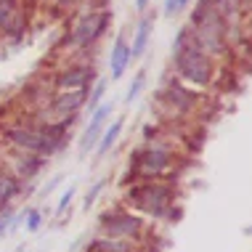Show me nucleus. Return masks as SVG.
Listing matches in <instances>:
<instances>
[{
	"label": "nucleus",
	"instance_id": "obj_1",
	"mask_svg": "<svg viewBox=\"0 0 252 252\" xmlns=\"http://www.w3.org/2000/svg\"><path fill=\"white\" fill-rule=\"evenodd\" d=\"M125 204L144 220H175L181 218L178 189L170 181H133L125 191Z\"/></svg>",
	"mask_w": 252,
	"mask_h": 252
},
{
	"label": "nucleus",
	"instance_id": "obj_2",
	"mask_svg": "<svg viewBox=\"0 0 252 252\" xmlns=\"http://www.w3.org/2000/svg\"><path fill=\"white\" fill-rule=\"evenodd\" d=\"M112 24V11H91V13H77L69 30L61 35L56 43V51H61L69 59H91L96 56V45L104 40Z\"/></svg>",
	"mask_w": 252,
	"mask_h": 252
},
{
	"label": "nucleus",
	"instance_id": "obj_3",
	"mask_svg": "<svg viewBox=\"0 0 252 252\" xmlns=\"http://www.w3.org/2000/svg\"><path fill=\"white\" fill-rule=\"evenodd\" d=\"M181 165L178 149L167 141H149L130 152L127 181H170Z\"/></svg>",
	"mask_w": 252,
	"mask_h": 252
},
{
	"label": "nucleus",
	"instance_id": "obj_4",
	"mask_svg": "<svg viewBox=\"0 0 252 252\" xmlns=\"http://www.w3.org/2000/svg\"><path fill=\"white\" fill-rule=\"evenodd\" d=\"M170 72H173V77L178 83L207 93L218 80V61L204 56L191 37V43L181 45V48H175L170 53Z\"/></svg>",
	"mask_w": 252,
	"mask_h": 252
},
{
	"label": "nucleus",
	"instance_id": "obj_5",
	"mask_svg": "<svg viewBox=\"0 0 252 252\" xmlns=\"http://www.w3.org/2000/svg\"><path fill=\"white\" fill-rule=\"evenodd\" d=\"M3 138H5V144H8V149L27 152V154H37V157H45V159H51V157H56L66 149L64 141L48 138L37 122L35 125H11V127H5Z\"/></svg>",
	"mask_w": 252,
	"mask_h": 252
},
{
	"label": "nucleus",
	"instance_id": "obj_6",
	"mask_svg": "<svg viewBox=\"0 0 252 252\" xmlns=\"http://www.w3.org/2000/svg\"><path fill=\"white\" fill-rule=\"evenodd\" d=\"M146 228H149V220H144L141 215H135L127 207H109L104 213H98L96 218V234L114 236V239L144 242Z\"/></svg>",
	"mask_w": 252,
	"mask_h": 252
},
{
	"label": "nucleus",
	"instance_id": "obj_7",
	"mask_svg": "<svg viewBox=\"0 0 252 252\" xmlns=\"http://www.w3.org/2000/svg\"><path fill=\"white\" fill-rule=\"evenodd\" d=\"M204 93L202 91H194V88L178 83V80H165V85L154 93V106H162L167 109L173 117H186V114L196 112L202 104H204Z\"/></svg>",
	"mask_w": 252,
	"mask_h": 252
},
{
	"label": "nucleus",
	"instance_id": "obj_8",
	"mask_svg": "<svg viewBox=\"0 0 252 252\" xmlns=\"http://www.w3.org/2000/svg\"><path fill=\"white\" fill-rule=\"evenodd\" d=\"M96 80H98L96 61H69L64 69H59L56 74H53L48 88L53 93H59V91H83V88H91Z\"/></svg>",
	"mask_w": 252,
	"mask_h": 252
},
{
	"label": "nucleus",
	"instance_id": "obj_9",
	"mask_svg": "<svg viewBox=\"0 0 252 252\" xmlns=\"http://www.w3.org/2000/svg\"><path fill=\"white\" fill-rule=\"evenodd\" d=\"M0 165H3L8 173H13L22 183H35V178L45 170L48 159L37 154H27V152H16V149L3 146L0 152Z\"/></svg>",
	"mask_w": 252,
	"mask_h": 252
},
{
	"label": "nucleus",
	"instance_id": "obj_10",
	"mask_svg": "<svg viewBox=\"0 0 252 252\" xmlns=\"http://www.w3.org/2000/svg\"><path fill=\"white\" fill-rule=\"evenodd\" d=\"M112 112H114L112 101H104L101 106H96L91 112V120H88V125L83 127L80 141H77V154L80 157H88L93 149H96L101 133H104V127H106V122H109V117H112Z\"/></svg>",
	"mask_w": 252,
	"mask_h": 252
},
{
	"label": "nucleus",
	"instance_id": "obj_11",
	"mask_svg": "<svg viewBox=\"0 0 252 252\" xmlns=\"http://www.w3.org/2000/svg\"><path fill=\"white\" fill-rule=\"evenodd\" d=\"M154 24H157V11H152V8L135 19L133 35H130V59L133 61L146 56L149 43H152V35H154Z\"/></svg>",
	"mask_w": 252,
	"mask_h": 252
},
{
	"label": "nucleus",
	"instance_id": "obj_12",
	"mask_svg": "<svg viewBox=\"0 0 252 252\" xmlns=\"http://www.w3.org/2000/svg\"><path fill=\"white\" fill-rule=\"evenodd\" d=\"M130 37L125 35V32H120L117 37H114V45H112V53H109V80H122L127 72V66H130Z\"/></svg>",
	"mask_w": 252,
	"mask_h": 252
},
{
	"label": "nucleus",
	"instance_id": "obj_13",
	"mask_svg": "<svg viewBox=\"0 0 252 252\" xmlns=\"http://www.w3.org/2000/svg\"><path fill=\"white\" fill-rule=\"evenodd\" d=\"M83 252H144V242L133 239H114V236H101L96 234L85 244Z\"/></svg>",
	"mask_w": 252,
	"mask_h": 252
},
{
	"label": "nucleus",
	"instance_id": "obj_14",
	"mask_svg": "<svg viewBox=\"0 0 252 252\" xmlns=\"http://www.w3.org/2000/svg\"><path fill=\"white\" fill-rule=\"evenodd\" d=\"M122 130H125V117H114L112 122H106V127H104V133H101V138H98V144L96 149H93V159H104L106 154H112V149L117 146V141H120V135Z\"/></svg>",
	"mask_w": 252,
	"mask_h": 252
},
{
	"label": "nucleus",
	"instance_id": "obj_15",
	"mask_svg": "<svg viewBox=\"0 0 252 252\" xmlns=\"http://www.w3.org/2000/svg\"><path fill=\"white\" fill-rule=\"evenodd\" d=\"M27 194V183H22L13 173H8L3 165H0V210L8 207L19 199V196Z\"/></svg>",
	"mask_w": 252,
	"mask_h": 252
},
{
	"label": "nucleus",
	"instance_id": "obj_16",
	"mask_svg": "<svg viewBox=\"0 0 252 252\" xmlns=\"http://www.w3.org/2000/svg\"><path fill=\"white\" fill-rule=\"evenodd\" d=\"M106 91H109V77H101V74H98V80L91 85V91H88V104H85V109H88V112H93L96 106H101V104H104V98H106Z\"/></svg>",
	"mask_w": 252,
	"mask_h": 252
},
{
	"label": "nucleus",
	"instance_id": "obj_17",
	"mask_svg": "<svg viewBox=\"0 0 252 252\" xmlns=\"http://www.w3.org/2000/svg\"><path fill=\"white\" fill-rule=\"evenodd\" d=\"M144 88H146V69H138L135 77L130 80V85H127V91H125V106H133L135 98L144 93Z\"/></svg>",
	"mask_w": 252,
	"mask_h": 252
},
{
	"label": "nucleus",
	"instance_id": "obj_18",
	"mask_svg": "<svg viewBox=\"0 0 252 252\" xmlns=\"http://www.w3.org/2000/svg\"><path fill=\"white\" fill-rule=\"evenodd\" d=\"M43 210L40 207H27L24 210V218H22V223H24V231L27 234H37L40 226H43Z\"/></svg>",
	"mask_w": 252,
	"mask_h": 252
},
{
	"label": "nucleus",
	"instance_id": "obj_19",
	"mask_svg": "<svg viewBox=\"0 0 252 252\" xmlns=\"http://www.w3.org/2000/svg\"><path fill=\"white\" fill-rule=\"evenodd\" d=\"M19 11H22V0H0V32Z\"/></svg>",
	"mask_w": 252,
	"mask_h": 252
},
{
	"label": "nucleus",
	"instance_id": "obj_20",
	"mask_svg": "<svg viewBox=\"0 0 252 252\" xmlns=\"http://www.w3.org/2000/svg\"><path fill=\"white\" fill-rule=\"evenodd\" d=\"M104 186H106V178H98V181L85 191V196H83V213H91V207L96 204V199L101 196V191H104Z\"/></svg>",
	"mask_w": 252,
	"mask_h": 252
},
{
	"label": "nucleus",
	"instance_id": "obj_21",
	"mask_svg": "<svg viewBox=\"0 0 252 252\" xmlns=\"http://www.w3.org/2000/svg\"><path fill=\"white\" fill-rule=\"evenodd\" d=\"M16 218V210H13V204L0 210V239H5L8 236V228H11V220Z\"/></svg>",
	"mask_w": 252,
	"mask_h": 252
},
{
	"label": "nucleus",
	"instance_id": "obj_22",
	"mask_svg": "<svg viewBox=\"0 0 252 252\" xmlns=\"http://www.w3.org/2000/svg\"><path fill=\"white\" fill-rule=\"evenodd\" d=\"M74 194H77V186H66L64 189V194L59 196V204H56V215H64L66 210H69V204H72V199H74Z\"/></svg>",
	"mask_w": 252,
	"mask_h": 252
},
{
	"label": "nucleus",
	"instance_id": "obj_23",
	"mask_svg": "<svg viewBox=\"0 0 252 252\" xmlns=\"http://www.w3.org/2000/svg\"><path fill=\"white\" fill-rule=\"evenodd\" d=\"M162 16L178 19V0H162Z\"/></svg>",
	"mask_w": 252,
	"mask_h": 252
},
{
	"label": "nucleus",
	"instance_id": "obj_24",
	"mask_svg": "<svg viewBox=\"0 0 252 252\" xmlns=\"http://www.w3.org/2000/svg\"><path fill=\"white\" fill-rule=\"evenodd\" d=\"M61 183H64V175H53V178H51V181L43 186V191H40V196H48V194H53V191H56V189L61 186Z\"/></svg>",
	"mask_w": 252,
	"mask_h": 252
},
{
	"label": "nucleus",
	"instance_id": "obj_25",
	"mask_svg": "<svg viewBox=\"0 0 252 252\" xmlns=\"http://www.w3.org/2000/svg\"><path fill=\"white\" fill-rule=\"evenodd\" d=\"M149 8H152V0H135V13H146Z\"/></svg>",
	"mask_w": 252,
	"mask_h": 252
},
{
	"label": "nucleus",
	"instance_id": "obj_26",
	"mask_svg": "<svg viewBox=\"0 0 252 252\" xmlns=\"http://www.w3.org/2000/svg\"><path fill=\"white\" fill-rule=\"evenodd\" d=\"M191 3H194V0H178V16H181V13L186 11L189 5H191Z\"/></svg>",
	"mask_w": 252,
	"mask_h": 252
}]
</instances>
